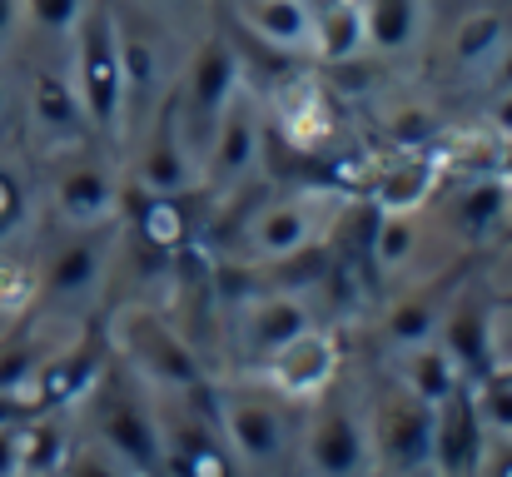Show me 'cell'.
Masks as SVG:
<instances>
[{
    "instance_id": "cell-28",
    "label": "cell",
    "mask_w": 512,
    "mask_h": 477,
    "mask_svg": "<svg viewBox=\"0 0 512 477\" xmlns=\"http://www.w3.org/2000/svg\"><path fill=\"white\" fill-rule=\"evenodd\" d=\"M473 408H478V423H483V428L512 433V378H498V383H488L483 393H473Z\"/></svg>"
},
{
    "instance_id": "cell-36",
    "label": "cell",
    "mask_w": 512,
    "mask_h": 477,
    "mask_svg": "<svg viewBox=\"0 0 512 477\" xmlns=\"http://www.w3.org/2000/svg\"><path fill=\"white\" fill-rule=\"evenodd\" d=\"M5 110H10V90H5V80H0V120H5Z\"/></svg>"
},
{
    "instance_id": "cell-11",
    "label": "cell",
    "mask_w": 512,
    "mask_h": 477,
    "mask_svg": "<svg viewBox=\"0 0 512 477\" xmlns=\"http://www.w3.org/2000/svg\"><path fill=\"white\" fill-rule=\"evenodd\" d=\"M140 189L145 194H184L194 184V159L179 140V115H174V95H165L155 105V120H150V140L140 150V169H135Z\"/></svg>"
},
{
    "instance_id": "cell-32",
    "label": "cell",
    "mask_w": 512,
    "mask_h": 477,
    "mask_svg": "<svg viewBox=\"0 0 512 477\" xmlns=\"http://www.w3.org/2000/svg\"><path fill=\"white\" fill-rule=\"evenodd\" d=\"M483 477H512V443H483Z\"/></svg>"
},
{
    "instance_id": "cell-23",
    "label": "cell",
    "mask_w": 512,
    "mask_h": 477,
    "mask_svg": "<svg viewBox=\"0 0 512 477\" xmlns=\"http://www.w3.org/2000/svg\"><path fill=\"white\" fill-rule=\"evenodd\" d=\"M189 234V219H184V199L179 194H145V209H140V239L150 249H179Z\"/></svg>"
},
{
    "instance_id": "cell-21",
    "label": "cell",
    "mask_w": 512,
    "mask_h": 477,
    "mask_svg": "<svg viewBox=\"0 0 512 477\" xmlns=\"http://www.w3.org/2000/svg\"><path fill=\"white\" fill-rule=\"evenodd\" d=\"M403 378H408V393H418L423 403H443L453 388H458V368H453V358L443 353V348H433V343H413L408 353H403Z\"/></svg>"
},
{
    "instance_id": "cell-3",
    "label": "cell",
    "mask_w": 512,
    "mask_h": 477,
    "mask_svg": "<svg viewBox=\"0 0 512 477\" xmlns=\"http://www.w3.org/2000/svg\"><path fill=\"white\" fill-rule=\"evenodd\" d=\"M219 428H224V443H229L234 463L259 477L279 473L289 463V453H294L289 418H284V408L269 393H254V388L219 393Z\"/></svg>"
},
{
    "instance_id": "cell-29",
    "label": "cell",
    "mask_w": 512,
    "mask_h": 477,
    "mask_svg": "<svg viewBox=\"0 0 512 477\" xmlns=\"http://www.w3.org/2000/svg\"><path fill=\"white\" fill-rule=\"evenodd\" d=\"M25 5H30L35 25H45V30H55V35L75 30L80 15H85V0H25Z\"/></svg>"
},
{
    "instance_id": "cell-16",
    "label": "cell",
    "mask_w": 512,
    "mask_h": 477,
    "mask_svg": "<svg viewBox=\"0 0 512 477\" xmlns=\"http://www.w3.org/2000/svg\"><path fill=\"white\" fill-rule=\"evenodd\" d=\"M100 274H105V229L95 224V229H80L75 239H65L50 254L40 289H50L55 299H80L100 284Z\"/></svg>"
},
{
    "instance_id": "cell-12",
    "label": "cell",
    "mask_w": 512,
    "mask_h": 477,
    "mask_svg": "<svg viewBox=\"0 0 512 477\" xmlns=\"http://www.w3.org/2000/svg\"><path fill=\"white\" fill-rule=\"evenodd\" d=\"M100 393V438L130 463V468H160V433H155V418L145 413L140 398L130 393Z\"/></svg>"
},
{
    "instance_id": "cell-34",
    "label": "cell",
    "mask_w": 512,
    "mask_h": 477,
    "mask_svg": "<svg viewBox=\"0 0 512 477\" xmlns=\"http://www.w3.org/2000/svg\"><path fill=\"white\" fill-rule=\"evenodd\" d=\"M493 85H498V95L512 90V45L503 40V50H498V75H493Z\"/></svg>"
},
{
    "instance_id": "cell-19",
    "label": "cell",
    "mask_w": 512,
    "mask_h": 477,
    "mask_svg": "<svg viewBox=\"0 0 512 477\" xmlns=\"http://www.w3.org/2000/svg\"><path fill=\"white\" fill-rule=\"evenodd\" d=\"M358 20H363V45L393 55L418 35V0H358Z\"/></svg>"
},
{
    "instance_id": "cell-33",
    "label": "cell",
    "mask_w": 512,
    "mask_h": 477,
    "mask_svg": "<svg viewBox=\"0 0 512 477\" xmlns=\"http://www.w3.org/2000/svg\"><path fill=\"white\" fill-rule=\"evenodd\" d=\"M0 477H15V423L0 428Z\"/></svg>"
},
{
    "instance_id": "cell-26",
    "label": "cell",
    "mask_w": 512,
    "mask_h": 477,
    "mask_svg": "<svg viewBox=\"0 0 512 477\" xmlns=\"http://www.w3.org/2000/svg\"><path fill=\"white\" fill-rule=\"evenodd\" d=\"M40 294V274L25 264H0V314H25Z\"/></svg>"
},
{
    "instance_id": "cell-8",
    "label": "cell",
    "mask_w": 512,
    "mask_h": 477,
    "mask_svg": "<svg viewBox=\"0 0 512 477\" xmlns=\"http://www.w3.org/2000/svg\"><path fill=\"white\" fill-rule=\"evenodd\" d=\"M115 10V45H120V80H125V110H155L170 70H165V50L160 35L150 25H140V15L130 5H110Z\"/></svg>"
},
{
    "instance_id": "cell-24",
    "label": "cell",
    "mask_w": 512,
    "mask_h": 477,
    "mask_svg": "<svg viewBox=\"0 0 512 477\" xmlns=\"http://www.w3.org/2000/svg\"><path fill=\"white\" fill-rule=\"evenodd\" d=\"M55 477H130V463H125L105 438H85V443L65 448Z\"/></svg>"
},
{
    "instance_id": "cell-7",
    "label": "cell",
    "mask_w": 512,
    "mask_h": 477,
    "mask_svg": "<svg viewBox=\"0 0 512 477\" xmlns=\"http://www.w3.org/2000/svg\"><path fill=\"white\" fill-rule=\"evenodd\" d=\"M274 120H279V135L299 155H319L339 135L334 100H329V90L314 75H284L274 85Z\"/></svg>"
},
{
    "instance_id": "cell-9",
    "label": "cell",
    "mask_w": 512,
    "mask_h": 477,
    "mask_svg": "<svg viewBox=\"0 0 512 477\" xmlns=\"http://www.w3.org/2000/svg\"><path fill=\"white\" fill-rule=\"evenodd\" d=\"M378 458L393 468V477L433 473V403H423L418 393L393 398L378 413Z\"/></svg>"
},
{
    "instance_id": "cell-4",
    "label": "cell",
    "mask_w": 512,
    "mask_h": 477,
    "mask_svg": "<svg viewBox=\"0 0 512 477\" xmlns=\"http://www.w3.org/2000/svg\"><path fill=\"white\" fill-rule=\"evenodd\" d=\"M368 453L373 448H368L363 418L348 403L329 398L304 423V438H299V468L304 473L299 477H363Z\"/></svg>"
},
{
    "instance_id": "cell-10",
    "label": "cell",
    "mask_w": 512,
    "mask_h": 477,
    "mask_svg": "<svg viewBox=\"0 0 512 477\" xmlns=\"http://www.w3.org/2000/svg\"><path fill=\"white\" fill-rule=\"evenodd\" d=\"M244 249H249V259H269V264H279V259H294L299 249H309L314 244V234H319V219H314V199L304 194V199H279V204H259L249 219H244Z\"/></svg>"
},
{
    "instance_id": "cell-17",
    "label": "cell",
    "mask_w": 512,
    "mask_h": 477,
    "mask_svg": "<svg viewBox=\"0 0 512 477\" xmlns=\"http://www.w3.org/2000/svg\"><path fill=\"white\" fill-rule=\"evenodd\" d=\"M30 110H35V125H40L45 135L65 140V145H75V140L90 130V120H85V105H80L75 85H65L55 70H40V75H35Z\"/></svg>"
},
{
    "instance_id": "cell-27",
    "label": "cell",
    "mask_w": 512,
    "mask_h": 477,
    "mask_svg": "<svg viewBox=\"0 0 512 477\" xmlns=\"http://www.w3.org/2000/svg\"><path fill=\"white\" fill-rule=\"evenodd\" d=\"M438 328V314H433V304H403V309H393L388 314V338H398L403 348H413V343H423L428 333Z\"/></svg>"
},
{
    "instance_id": "cell-31",
    "label": "cell",
    "mask_w": 512,
    "mask_h": 477,
    "mask_svg": "<svg viewBox=\"0 0 512 477\" xmlns=\"http://www.w3.org/2000/svg\"><path fill=\"white\" fill-rule=\"evenodd\" d=\"M20 209H25V199H20V184H15V174L0 164V239L15 229V219H20Z\"/></svg>"
},
{
    "instance_id": "cell-20",
    "label": "cell",
    "mask_w": 512,
    "mask_h": 477,
    "mask_svg": "<svg viewBox=\"0 0 512 477\" xmlns=\"http://www.w3.org/2000/svg\"><path fill=\"white\" fill-rule=\"evenodd\" d=\"M438 164L443 159H398V164H388L383 174H378V184H373V199H378V209H418L423 199H428V189L438 184Z\"/></svg>"
},
{
    "instance_id": "cell-1",
    "label": "cell",
    "mask_w": 512,
    "mask_h": 477,
    "mask_svg": "<svg viewBox=\"0 0 512 477\" xmlns=\"http://www.w3.org/2000/svg\"><path fill=\"white\" fill-rule=\"evenodd\" d=\"M75 95L85 105L90 130L120 135L125 120V80H120V45H115V10L85 5L75 25Z\"/></svg>"
},
{
    "instance_id": "cell-13",
    "label": "cell",
    "mask_w": 512,
    "mask_h": 477,
    "mask_svg": "<svg viewBox=\"0 0 512 477\" xmlns=\"http://www.w3.org/2000/svg\"><path fill=\"white\" fill-rule=\"evenodd\" d=\"M234 323H239V348L254 358H269L279 343L309 328V304L299 294H264V299H249L234 314Z\"/></svg>"
},
{
    "instance_id": "cell-22",
    "label": "cell",
    "mask_w": 512,
    "mask_h": 477,
    "mask_svg": "<svg viewBox=\"0 0 512 477\" xmlns=\"http://www.w3.org/2000/svg\"><path fill=\"white\" fill-rule=\"evenodd\" d=\"M503 40H508V20L498 10H478V15L458 20V30H453V60L458 65H483V60H493L503 50Z\"/></svg>"
},
{
    "instance_id": "cell-35",
    "label": "cell",
    "mask_w": 512,
    "mask_h": 477,
    "mask_svg": "<svg viewBox=\"0 0 512 477\" xmlns=\"http://www.w3.org/2000/svg\"><path fill=\"white\" fill-rule=\"evenodd\" d=\"M20 25V0H0V40Z\"/></svg>"
},
{
    "instance_id": "cell-25",
    "label": "cell",
    "mask_w": 512,
    "mask_h": 477,
    "mask_svg": "<svg viewBox=\"0 0 512 477\" xmlns=\"http://www.w3.org/2000/svg\"><path fill=\"white\" fill-rule=\"evenodd\" d=\"M413 254V219L403 209H383V219L373 224V259L378 269H398Z\"/></svg>"
},
{
    "instance_id": "cell-14",
    "label": "cell",
    "mask_w": 512,
    "mask_h": 477,
    "mask_svg": "<svg viewBox=\"0 0 512 477\" xmlns=\"http://www.w3.org/2000/svg\"><path fill=\"white\" fill-rule=\"evenodd\" d=\"M55 209H60V219L70 229H95V224H105L120 209V189H115V179L100 164H85L80 159V164L60 169V179H55Z\"/></svg>"
},
{
    "instance_id": "cell-6",
    "label": "cell",
    "mask_w": 512,
    "mask_h": 477,
    "mask_svg": "<svg viewBox=\"0 0 512 477\" xmlns=\"http://www.w3.org/2000/svg\"><path fill=\"white\" fill-rule=\"evenodd\" d=\"M259 150H264L259 115H254V105L234 90L229 105L219 110L214 130H209L204 159H199V164H204V179H209L214 189H234V184H244V179L254 174V164H259Z\"/></svg>"
},
{
    "instance_id": "cell-15",
    "label": "cell",
    "mask_w": 512,
    "mask_h": 477,
    "mask_svg": "<svg viewBox=\"0 0 512 477\" xmlns=\"http://www.w3.org/2000/svg\"><path fill=\"white\" fill-rule=\"evenodd\" d=\"M234 15L249 40L274 50L314 45V0H234Z\"/></svg>"
},
{
    "instance_id": "cell-30",
    "label": "cell",
    "mask_w": 512,
    "mask_h": 477,
    "mask_svg": "<svg viewBox=\"0 0 512 477\" xmlns=\"http://www.w3.org/2000/svg\"><path fill=\"white\" fill-rule=\"evenodd\" d=\"M388 135H393L398 145H408V150H413V145H423V140H433V135H438V120H433L428 110H418V105H413V110H398V115L388 120Z\"/></svg>"
},
{
    "instance_id": "cell-5",
    "label": "cell",
    "mask_w": 512,
    "mask_h": 477,
    "mask_svg": "<svg viewBox=\"0 0 512 477\" xmlns=\"http://www.w3.org/2000/svg\"><path fill=\"white\" fill-rule=\"evenodd\" d=\"M339 378V348L314 323L264 358V383L284 398H324Z\"/></svg>"
},
{
    "instance_id": "cell-18",
    "label": "cell",
    "mask_w": 512,
    "mask_h": 477,
    "mask_svg": "<svg viewBox=\"0 0 512 477\" xmlns=\"http://www.w3.org/2000/svg\"><path fill=\"white\" fill-rule=\"evenodd\" d=\"M314 50L324 60H353L363 50V20L358 0H314Z\"/></svg>"
},
{
    "instance_id": "cell-2",
    "label": "cell",
    "mask_w": 512,
    "mask_h": 477,
    "mask_svg": "<svg viewBox=\"0 0 512 477\" xmlns=\"http://www.w3.org/2000/svg\"><path fill=\"white\" fill-rule=\"evenodd\" d=\"M239 80H244V60H239V50H234L224 35H209V40L194 50L184 80L170 90L174 115H179V140H184V150H189V140H194V150H199L194 159H204L209 130H214L219 110L229 105V95L239 90Z\"/></svg>"
}]
</instances>
